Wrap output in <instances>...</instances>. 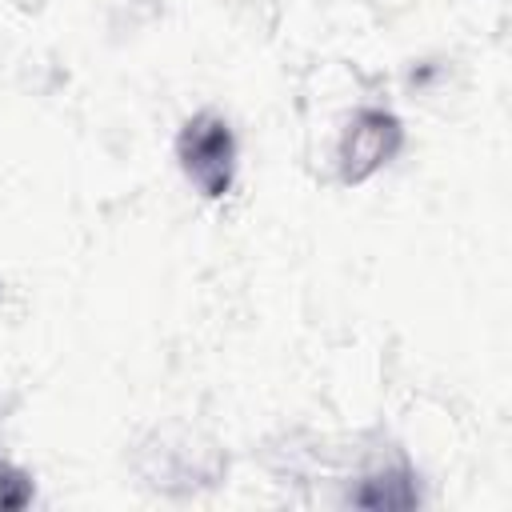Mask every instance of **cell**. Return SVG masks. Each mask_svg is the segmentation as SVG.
<instances>
[{
	"label": "cell",
	"mask_w": 512,
	"mask_h": 512,
	"mask_svg": "<svg viewBox=\"0 0 512 512\" xmlns=\"http://www.w3.org/2000/svg\"><path fill=\"white\" fill-rule=\"evenodd\" d=\"M176 160L200 196H208V200L228 196L232 180H236V132H232V124L212 108L188 116L180 136H176Z\"/></svg>",
	"instance_id": "1"
},
{
	"label": "cell",
	"mask_w": 512,
	"mask_h": 512,
	"mask_svg": "<svg viewBox=\"0 0 512 512\" xmlns=\"http://www.w3.org/2000/svg\"><path fill=\"white\" fill-rule=\"evenodd\" d=\"M404 148V124L388 108H356L336 140V176L344 184H364Z\"/></svg>",
	"instance_id": "2"
},
{
	"label": "cell",
	"mask_w": 512,
	"mask_h": 512,
	"mask_svg": "<svg viewBox=\"0 0 512 512\" xmlns=\"http://www.w3.org/2000/svg\"><path fill=\"white\" fill-rule=\"evenodd\" d=\"M348 504L356 508H416L420 504V488L412 468L404 464H384L360 476V484L348 492Z\"/></svg>",
	"instance_id": "3"
},
{
	"label": "cell",
	"mask_w": 512,
	"mask_h": 512,
	"mask_svg": "<svg viewBox=\"0 0 512 512\" xmlns=\"http://www.w3.org/2000/svg\"><path fill=\"white\" fill-rule=\"evenodd\" d=\"M32 476L8 460H0V508L4 512H16V508H28L32 504Z\"/></svg>",
	"instance_id": "4"
}]
</instances>
